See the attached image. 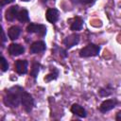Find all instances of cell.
Returning <instances> with one entry per match:
<instances>
[{"label": "cell", "mask_w": 121, "mask_h": 121, "mask_svg": "<svg viewBox=\"0 0 121 121\" xmlns=\"http://www.w3.org/2000/svg\"><path fill=\"white\" fill-rule=\"evenodd\" d=\"M24 88L21 86H13L6 91L4 96V104L9 108H17L21 103V95Z\"/></svg>", "instance_id": "6da1fadb"}, {"label": "cell", "mask_w": 121, "mask_h": 121, "mask_svg": "<svg viewBox=\"0 0 121 121\" xmlns=\"http://www.w3.org/2000/svg\"><path fill=\"white\" fill-rule=\"evenodd\" d=\"M0 1H1V8H4L6 5L14 2V0H0Z\"/></svg>", "instance_id": "ffe728a7"}, {"label": "cell", "mask_w": 121, "mask_h": 121, "mask_svg": "<svg viewBox=\"0 0 121 121\" xmlns=\"http://www.w3.org/2000/svg\"><path fill=\"white\" fill-rule=\"evenodd\" d=\"M28 62L26 60H18L15 62V70L19 75H25L27 72Z\"/></svg>", "instance_id": "30bf717a"}, {"label": "cell", "mask_w": 121, "mask_h": 121, "mask_svg": "<svg viewBox=\"0 0 121 121\" xmlns=\"http://www.w3.org/2000/svg\"><path fill=\"white\" fill-rule=\"evenodd\" d=\"M21 1H24V2H28V1H30V0H21Z\"/></svg>", "instance_id": "cb8c5ba5"}, {"label": "cell", "mask_w": 121, "mask_h": 121, "mask_svg": "<svg viewBox=\"0 0 121 121\" xmlns=\"http://www.w3.org/2000/svg\"><path fill=\"white\" fill-rule=\"evenodd\" d=\"M21 34V28L17 26H12L9 28V31H8V35H9V38L11 40V41H14L16 39H18V37L20 36Z\"/></svg>", "instance_id": "5bb4252c"}, {"label": "cell", "mask_w": 121, "mask_h": 121, "mask_svg": "<svg viewBox=\"0 0 121 121\" xmlns=\"http://www.w3.org/2000/svg\"><path fill=\"white\" fill-rule=\"evenodd\" d=\"M21 104L26 112H30L34 107V98L29 93L25 91V89L21 95Z\"/></svg>", "instance_id": "3957f363"}, {"label": "cell", "mask_w": 121, "mask_h": 121, "mask_svg": "<svg viewBox=\"0 0 121 121\" xmlns=\"http://www.w3.org/2000/svg\"><path fill=\"white\" fill-rule=\"evenodd\" d=\"M71 112H72V113H74L75 115H77V116H78V117H80V118H84V117L87 116V112H86V110H85L81 105H79V104H78V103H75V104L72 105V107H71Z\"/></svg>", "instance_id": "8fae6325"}, {"label": "cell", "mask_w": 121, "mask_h": 121, "mask_svg": "<svg viewBox=\"0 0 121 121\" xmlns=\"http://www.w3.org/2000/svg\"><path fill=\"white\" fill-rule=\"evenodd\" d=\"M6 42V36H5V32L4 30H2V43H4Z\"/></svg>", "instance_id": "603a6c76"}, {"label": "cell", "mask_w": 121, "mask_h": 121, "mask_svg": "<svg viewBox=\"0 0 121 121\" xmlns=\"http://www.w3.org/2000/svg\"><path fill=\"white\" fill-rule=\"evenodd\" d=\"M58 76H59V70H58L56 67H53L51 73H49L47 76H45L44 81H45V82H49V81L55 80V79H57Z\"/></svg>", "instance_id": "e0dca14e"}, {"label": "cell", "mask_w": 121, "mask_h": 121, "mask_svg": "<svg viewBox=\"0 0 121 121\" xmlns=\"http://www.w3.org/2000/svg\"><path fill=\"white\" fill-rule=\"evenodd\" d=\"M40 68H41V64L39 62H33L32 63V68L30 70V76L36 79V78L38 77V74L40 72Z\"/></svg>", "instance_id": "ac0fdd59"}, {"label": "cell", "mask_w": 121, "mask_h": 121, "mask_svg": "<svg viewBox=\"0 0 121 121\" xmlns=\"http://www.w3.org/2000/svg\"><path fill=\"white\" fill-rule=\"evenodd\" d=\"M45 17H46V20L49 23H51V24L56 23L59 20V11H58V9H48L46 10Z\"/></svg>", "instance_id": "7c38bea8"}, {"label": "cell", "mask_w": 121, "mask_h": 121, "mask_svg": "<svg viewBox=\"0 0 121 121\" xmlns=\"http://www.w3.org/2000/svg\"><path fill=\"white\" fill-rule=\"evenodd\" d=\"M19 12V6L15 5L10 8H9L5 12V18L9 22H12L15 19H17V15Z\"/></svg>", "instance_id": "ba28073f"}, {"label": "cell", "mask_w": 121, "mask_h": 121, "mask_svg": "<svg viewBox=\"0 0 121 121\" xmlns=\"http://www.w3.org/2000/svg\"><path fill=\"white\" fill-rule=\"evenodd\" d=\"M82 26H83V19L79 16L74 17V19L72 20L71 26H70V29L72 31H78V30H80Z\"/></svg>", "instance_id": "4fadbf2b"}, {"label": "cell", "mask_w": 121, "mask_h": 121, "mask_svg": "<svg viewBox=\"0 0 121 121\" xmlns=\"http://www.w3.org/2000/svg\"><path fill=\"white\" fill-rule=\"evenodd\" d=\"M17 20L20 21L21 23H25V22H28L29 21V16H28V11L26 9H20L17 15Z\"/></svg>", "instance_id": "2e32d148"}, {"label": "cell", "mask_w": 121, "mask_h": 121, "mask_svg": "<svg viewBox=\"0 0 121 121\" xmlns=\"http://www.w3.org/2000/svg\"><path fill=\"white\" fill-rule=\"evenodd\" d=\"M25 52V47L20 43H10L9 46V53L10 56H19Z\"/></svg>", "instance_id": "9c48e42d"}, {"label": "cell", "mask_w": 121, "mask_h": 121, "mask_svg": "<svg viewBox=\"0 0 121 121\" xmlns=\"http://www.w3.org/2000/svg\"><path fill=\"white\" fill-rule=\"evenodd\" d=\"M115 120H116V121H121V111H119V112H116Z\"/></svg>", "instance_id": "7402d4cb"}, {"label": "cell", "mask_w": 121, "mask_h": 121, "mask_svg": "<svg viewBox=\"0 0 121 121\" xmlns=\"http://www.w3.org/2000/svg\"><path fill=\"white\" fill-rule=\"evenodd\" d=\"M78 1L83 5H92L93 3H95V0H78Z\"/></svg>", "instance_id": "44dd1931"}, {"label": "cell", "mask_w": 121, "mask_h": 121, "mask_svg": "<svg viewBox=\"0 0 121 121\" xmlns=\"http://www.w3.org/2000/svg\"><path fill=\"white\" fill-rule=\"evenodd\" d=\"M26 31L28 33H35L41 37H43L46 34V26L44 25H41V24L30 23L26 26Z\"/></svg>", "instance_id": "277c9868"}, {"label": "cell", "mask_w": 121, "mask_h": 121, "mask_svg": "<svg viewBox=\"0 0 121 121\" xmlns=\"http://www.w3.org/2000/svg\"><path fill=\"white\" fill-rule=\"evenodd\" d=\"M100 52V45L95 43H88L86 46L80 49L79 57L81 58H89V57H95L98 56Z\"/></svg>", "instance_id": "7a4b0ae2"}, {"label": "cell", "mask_w": 121, "mask_h": 121, "mask_svg": "<svg viewBox=\"0 0 121 121\" xmlns=\"http://www.w3.org/2000/svg\"><path fill=\"white\" fill-rule=\"evenodd\" d=\"M118 104H119V102H118V100H117L116 98L106 99V100H104V101L100 104L98 110H99L100 112H102V113H106L107 112H110L111 110L114 109Z\"/></svg>", "instance_id": "5b68a950"}, {"label": "cell", "mask_w": 121, "mask_h": 121, "mask_svg": "<svg viewBox=\"0 0 121 121\" xmlns=\"http://www.w3.org/2000/svg\"><path fill=\"white\" fill-rule=\"evenodd\" d=\"M45 49H46V44L43 41H36L30 45L29 51L31 54H39V53H43Z\"/></svg>", "instance_id": "52a82bcc"}, {"label": "cell", "mask_w": 121, "mask_h": 121, "mask_svg": "<svg viewBox=\"0 0 121 121\" xmlns=\"http://www.w3.org/2000/svg\"><path fill=\"white\" fill-rule=\"evenodd\" d=\"M8 69H9V63H8V61L6 60L5 57L2 56V57H1V70H2L3 72H6Z\"/></svg>", "instance_id": "d6986e66"}, {"label": "cell", "mask_w": 121, "mask_h": 121, "mask_svg": "<svg viewBox=\"0 0 121 121\" xmlns=\"http://www.w3.org/2000/svg\"><path fill=\"white\" fill-rule=\"evenodd\" d=\"M78 43H79V35L78 33H72L68 35L66 38H64V40L62 41V43L65 45L67 49L72 48L73 46L77 45Z\"/></svg>", "instance_id": "8992f818"}, {"label": "cell", "mask_w": 121, "mask_h": 121, "mask_svg": "<svg viewBox=\"0 0 121 121\" xmlns=\"http://www.w3.org/2000/svg\"><path fill=\"white\" fill-rule=\"evenodd\" d=\"M112 92H113V87L111 84H107L106 86H104L98 90V95L101 97H106V96L111 95L112 94Z\"/></svg>", "instance_id": "9a60e30c"}]
</instances>
